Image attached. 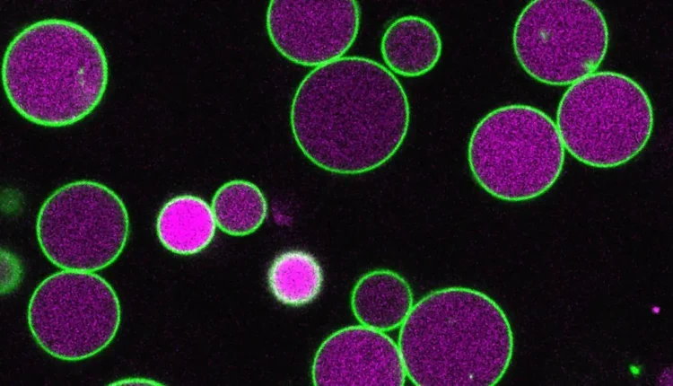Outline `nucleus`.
<instances>
[{"instance_id": "nucleus-10", "label": "nucleus", "mask_w": 673, "mask_h": 386, "mask_svg": "<svg viewBox=\"0 0 673 386\" xmlns=\"http://www.w3.org/2000/svg\"><path fill=\"white\" fill-rule=\"evenodd\" d=\"M406 376L398 344L383 331L362 324L328 336L311 367L317 386H402Z\"/></svg>"}, {"instance_id": "nucleus-13", "label": "nucleus", "mask_w": 673, "mask_h": 386, "mask_svg": "<svg viewBox=\"0 0 673 386\" xmlns=\"http://www.w3.org/2000/svg\"><path fill=\"white\" fill-rule=\"evenodd\" d=\"M216 229L211 206L201 197L179 195L168 200L156 220L161 243L179 255H193L205 249Z\"/></svg>"}, {"instance_id": "nucleus-2", "label": "nucleus", "mask_w": 673, "mask_h": 386, "mask_svg": "<svg viewBox=\"0 0 673 386\" xmlns=\"http://www.w3.org/2000/svg\"><path fill=\"white\" fill-rule=\"evenodd\" d=\"M406 375L417 386H493L505 374L513 333L503 309L485 294L460 286L433 291L400 326Z\"/></svg>"}, {"instance_id": "nucleus-4", "label": "nucleus", "mask_w": 673, "mask_h": 386, "mask_svg": "<svg viewBox=\"0 0 673 386\" xmlns=\"http://www.w3.org/2000/svg\"><path fill=\"white\" fill-rule=\"evenodd\" d=\"M564 150L549 116L532 106L511 104L478 121L469 137L468 162L488 194L520 202L541 196L555 184Z\"/></svg>"}, {"instance_id": "nucleus-15", "label": "nucleus", "mask_w": 673, "mask_h": 386, "mask_svg": "<svg viewBox=\"0 0 673 386\" xmlns=\"http://www.w3.org/2000/svg\"><path fill=\"white\" fill-rule=\"evenodd\" d=\"M211 208L216 224L223 232L244 236L263 224L267 203L258 186L247 180H233L216 190Z\"/></svg>"}, {"instance_id": "nucleus-6", "label": "nucleus", "mask_w": 673, "mask_h": 386, "mask_svg": "<svg viewBox=\"0 0 673 386\" xmlns=\"http://www.w3.org/2000/svg\"><path fill=\"white\" fill-rule=\"evenodd\" d=\"M36 233L42 252L57 268L95 272L112 264L123 251L129 218L112 189L81 180L61 186L45 200Z\"/></svg>"}, {"instance_id": "nucleus-8", "label": "nucleus", "mask_w": 673, "mask_h": 386, "mask_svg": "<svg viewBox=\"0 0 673 386\" xmlns=\"http://www.w3.org/2000/svg\"><path fill=\"white\" fill-rule=\"evenodd\" d=\"M121 320L112 286L93 272L65 270L34 290L27 320L38 345L55 358L78 361L109 345Z\"/></svg>"}, {"instance_id": "nucleus-12", "label": "nucleus", "mask_w": 673, "mask_h": 386, "mask_svg": "<svg viewBox=\"0 0 673 386\" xmlns=\"http://www.w3.org/2000/svg\"><path fill=\"white\" fill-rule=\"evenodd\" d=\"M439 31L428 20L406 15L396 19L385 30L380 52L391 73L404 77H419L430 72L441 56Z\"/></svg>"}, {"instance_id": "nucleus-14", "label": "nucleus", "mask_w": 673, "mask_h": 386, "mask_svg": "<svg viewBox=\"0 0 673 386\" xmlns=\"http://www.w3.org/2000/svg\"><path fill=\"white\" fill-rule=\"evenodd\" d=\"M324 281L323 270L310 253L291 250L277 255L267 271L268 287L280 303L302 306L319 294Z\"/></svg>"}, {"instance_id": "nucleus-11", "label": "nucleus", "mask_w": 673, "mask_h": 386, "mask_svg": "<svg viewBox=\"0 0 673 386\" xmlns=\"http://www.w3.org/2000/svg\"><path fill=\"white\" fill-rule=\"evenodd\" d=\"M407 281L389 269H376L362 276L351 294V307L362 324L380 331L401 326L414 305Z\"/></svg>"}, {"instance_id": "nucleus-7", "label": "nucleus", "mask_w": 673, "mask_h": 386, "mask_svg": "<svg viewBox=\"0 0 673 386\" xmlns=\"http://www.w3.org/2000/svg\"><path fill=\"white\" fill-rule=\"evenodd\" d=\"M609 33L600 9L588 0H535L513 28L515 57L535 80L568 85L594 73L603 61Z\"/></svg>"}, {"instance_id": "nucleus-1", "label": "nucleus", "mask_w": 673, "mask_h": 386, "mask_svg": "<svg viewBox=\"0 0 673 386\" xmlns=\"http://www.w3.org/2000/svg\"><path fill=\"white\" fill-rule=\"evenodd\" d=\"M294 140L318 167L360 174L387 162L407 134L410 107L400 82L363 57H343L315 67L291 105Z\"/></svg>"}, {"instance_id": "nucleus-3", "label": "nucleus", "mask_w": 673, "mask_h": 386, "mask_svg": "<svg viewBox=\"0 0 673 386\" xmlns=\"http://www.w3.org/2000/svg\"><path fill=\"white\" fill-rule=\"evenodd\" d=\"M109 79L106 53L82 24L47 18L23 27L8 44L2 82L12 106L45 127H65L101 102Z\"/></svg>"}, {"instance_id": "nucleus-9", "label": "nucleus", "mask_w": 673, "mask_h": 386, "mask_svg": "<svg viewBox=\"0 0 673 386\" xmlns=\"http://www.w3.org/2000/svg\"><path fill=\"white\" fill-rule=\"evenodd\" d=\"M356 1H270L266 27L275 49L291 62L318 67L354 44L360 27Z\"/></svg>"}, {"instance_id": "nucleus-5", "label": "nucleus", "mask_w": 673, "mask_h": 386, "mask_svg": "<svg viewBox=\"0 0 673 386\" xmlns=\"http://www.w3.org/2000/svg\"><path fill=\"white\" fill-rule=\"evenodd\" d=\"M555 125L564 149L576 160L613 168L628 162L646 145L653 127L652 105L631 77L594 72L564 92Z\"/></svg>"}]
</instances>
